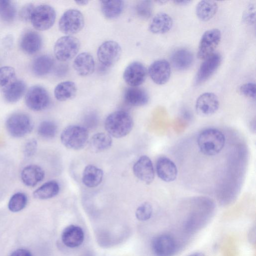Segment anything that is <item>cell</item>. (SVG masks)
<instances>
[{
    "mask_svg": "<svg viewBox=\"0 0 256 256\" xmlns=\"http://www.w3.org/2000/svg\"><path fill=\"white\" fill-rule=\"evenodd\" d=\"M226 142L224 134L214 128L202 130L198 135L197 144L200 152L208 156L218 154L222 150Z\"/></svg>",
    "mask_w": 256,
    "mask_h": 256,
    "instance_id": "1",
    "label": "cell"
},
{
    "mask_svg": "<svg viewBox=\"0 0 256 256\" xmlns=\"http://www.w3.org/2000/svg\"><path fill=\"white\" fill-rule=\"evenodd\" d=\"M134 122L130 114L124 110H116L110 114L106 118L104 128L109 135L120 138L132 130Z\"/></svg>",
    "mask_w": 256,
    "mask_h": 256,
    "instance_id": "2",
    "label": "cell"
},
{
    "mask_svg": "<svg viewBox=\"0 0 256 256\" xmlns=\"http://www.w3.org/2000/svg\"><path fill=\"white\" fill-rule=\"evenodd\" d=\"M88 140V132L84 126L70 125L65 128L60 134V140L68 148L79 150L83 148Z\"/></svg>",
    "mask_w": 256,
    "mask_h": 256,
    "instance_id": "3",
    "label": "cell"
},
{
    "mask_svg": "<svg viewBox=\"0 0 256 256\" xmlns=\"http://www.w3.org/2000/svg\"><path fill=\"white\" fill-rule=\"evenodd\" d=\"M6 126L10 136L20 138L24 136L32 131L34 124L28 114L16 112L8 117L6 122Z\"/></svg>",
    "mask_w": 256,
    "mask_h": 256,
    "instance_id": "4",
    "label": "cell"
},
{
    "mask_svg": "<svg viewBox=\"0 0 256 256\" xmlns=\"http://www.w3.org/2000/svg\"><path fill=\"white\" fill-rule=\"evenodd\" d=\"M78 39L72 36H65L59 38L55 42L54 52L59 61L67 62L75 57L80 48Z\"/></svg>",
    "mask_w": 256,
    "mask_h": 256,
    "instance_id": "5",
    "label": "cell"
},
{
    "mask_svg": "<svg viewBox=\"0 0 256 256\" xmlns=\"http://www.w3.org/2000/svg\"><path fill=\"white\" fill-rule=\"evenodd\" d=\"M84 25L82 14L76 9H69L60 16L58 22L60 31L66 36H72L80 32Z\"/></svg>",
    "mask_w": 256,
    "mask_h": 256,
    "instance_id": "6",
    "label": "cell"
},
{
    "mask_svg": "<svg viewBox=\"0 0 256 256\" xmlns=\"http://www.w3.org/2000/svg\"><path fill=\"white\" fill-rule=\"evenodd\" d=\"M56 18V12L52 6L41 4L34 8L30 21L36 30L43 31L52 28Z\"/></svg>",
    "mask_w": 256,
    "mask_h": 256,
    "instance_id": "7",
    "label": "cell"
},
{
    "mask_svg": "<svg viewBox=\"0 0 256 256\" xmlns=\"http://www.w3.org/2000/svg\"><path fill=\"white\" fill-rule=\"evenodd\" d=\"M221 37V32L218 28L206 30L199 42L197 52L198 58L204 60L213 54L220 41Z\"/></svg>",
    "mask_w": 256,
    "mask_h": 256,
    "instance_id": "8",
    "label": "cell"
},
{
    "mask_svg": "<svg viewBox=\"0 0 256 256\" xmlns=\"http://www.w3.org/2000/svg\"><path fill=\"white\" fill-rule=\"evenodd\" d=\"M122 54V48L116 42L107 40L98 48L96 52L99 62L102 66L108 68L115 64Z\"/></svg>",
    "mask_w": 256,
    "mask_h": 256,
    "instance_id": "9",
    "label": "cell"
},
{
    "mask_svg": "<svg viewBox=\"0 0 256 256\" xmlns=\"http://www.w3.org/2000/svg\"><path fill=\"white\" fill-rule=\"evenodd\" d=\"M50 102L48 91L42 86H34L27 92L25 96L26 106L34 111H40L46 108Z\"/></svg>",
    "mask_w": 256,
    "mask_h": 256,
    "instance_id": "10",
    "label": "cell"
},
{
    "mask_svg": "<svg viewBox=\"0 0 256 256\" xmlns=\"http://www.w3.org/2000/svg\"><path fill=\"white\" fill-rule=\"evenodd\" d=\"M152 248L156 256H173L176 252L177 244L171 235L161 234L152 240Z\"/></svg>",
    "mask_w": 256,
    "mask_h": 256,
    "instance_id": "11",
    "label": "cell"
},
{
    "mask_svg": "<svg viewBox=\"0 0 256 256\" xmlns=\"http://www.w3.org/2000/svg\"><path fill=\"white\" fill-rule=\"evenodd\" d=\"M147 72L146 67L142 63L135 61L126 68L123 74V78L130 86L136 87L145 81Z\"/></svg>",
    "mask_w": 256,
    "mask_h": 256,
    "instance_id": "12",
    "label": "cell"
},
{
    "mask_svg": "<svg viewBox=\"0 0 256 256\" xmlns=\"http://www.w3.org/2000/svg\"><path fill=\"white\" fill-rule=\"evenodd\" d=\"M148 72L155 84L158 85L164 84L168 82L170 76V64L166 60H155L150 66Z\"/></svg>",
    "mask_w": 256,
    "mask_h": 256,
    "instance_id": "13",
    "label": "cell"
},
{
    "mask_svg": "<svg viewBox=\"0 0 256 256\" xmlns=\"http://www.w3.org/2000/svg\"><path fill=\"white\" fill-rule=\"evenodd\" d=\"M218 96L212 92H204L196 99L195 109L196 113L202 116H206L214 114L219 108Z\"/></svg>",
    "mask_w": 256,
    "mask_h": 256,
    "instance_id": "14",
    "label": "cell"
},
{
    "mask_svg": "<svg viewBox=\"0 0 256 256\" xmlns=\"http://www.w3.org/2000/svg\"><path fill=\"white\" fill-rule=\"evenodd\" d=\"M221 61L222 56L218 52L204 59L196 76L195 84H198L206 80L218 68Z\"/></svg>",
    "mask_w": 256,
    "mask_h": 256,
    "instance_id": "15",
    "label": "cell"
},
{
    "mask_svg": "<svg viewBox=\"0 0 256 256\" xmlns=\"http://www.w3.org/2000/svg\"><path fill=\"white\" fill-rule=\"evenodd\" d=\"M135 176L147 184H151L154 178V171L151 160L147 156H141L133 166Z\"/></svg>",
    "mask_w": 256,
    "mask_h": 256,
    "instance_id": "16",
    "label": "cell"
},
{
    "mask_svg": "<svg viewBox=\"0 0 256 256\" xmlns=\"http://www.w3.org/2000/svg\"><path fill=\"white\" fill-rule=\"evenodd\" d=\"M61 238L66 246L70 248H77L82 245L84 241V232L79 226L69 225L62 231Z\"/></svg>",
    "mask_w": 256,
    "mask_h": 256,
    "instance_id": "17",
    "label": "cell"
},
{
    "mask_svg": "<svg viewBox=\"0 0 256 256\" xmlns=\"http://www.w3.org/2000/svg\"><path fill=\"white\" fill-rule=\"evenodd\" d=\"M156 171L158 178L166 182L174 180L178 175L176 165L171 160L166 156H161L158 159Z\"/></svg>",
    "mask_w": 256,
    "mask_h": 256,
    "instance_id": "18",
    "label": "cell"
},
{
    "mask_svg": "<svg viewBox=\"0 0 256 256\" xmlns=\"http://www.w3.org/2000/svg\"><path fill=\"white\" fill-rule=\"evenodd\" d=\"M20 45L22 50L27 54H34L38 52L42 45V38L37 32L29 30L21 36Z\"/></svg>",
    "mask_w": 256,
    "mask_h": 256,
    "instance_id": "19",
    "label": "cell"
},
{
    "mask_svg": "<svg viewBox=\"0 0 256 256\" xmlns=\"http://www.w3.org/2000/svg\"><path fill=\"white\" fill-rule=\"evenodd\" d=\"M73 67L80 76H85L90 75L94 70V58L88 52H81L76 56L73 62Z\"/></svg>",
    "mask_w": 256,
    "mask_h": 256,
    "instance_id": "20",
    "label": "cell"
},
{
    "mask_svg": "<svg viewBox=\"0 0 256 256\" xmlns=\"http://www.w3.org/2000/svg\"><path fill=\"white\" fill-rule=\"evenodd\" d=\"M20 177L22 182L26 186L33 187L44 180V172L38 165L30 164L22 169Z\"/></svg>",
    "mask_w": 256,
    "mask_h": 256,
    "instance_id": "21",
    "label": "cell"
},
{
    "mask_svg": "<svg viewBox=\"0 0 256 256\" xmlns=\"http://www.w3.org/2000/svg\"><path fill=\"white\" fill-rule=\"evenodd\" d=\"M124 98L128 104L133 106H144L149 100L147 92L138 86L127 88L124 91Z\"/></svg>",
    "mask_w": 256,
    "mask_h": 256,
    "instance_id": "22",
    "label": "cell"
},
{
    "mask_svg": "<svg viewBox=\"0 0 256 256\" xmlns=\"http://www.w3.org/2000/svg\"><path fill=\"white\" fill-rule=\"evenodd\" d=\"M194 55L189 50L180 48L174 52L170 56V62L173 67L178 70L188 68L192 64Z\"/></svg>",
    "mask_w": 256,
    "mask_h": 256,
    "instance_id": "23",
    "label": "cell"
},
{
    "mask_svg": "<svg viewBox=\"0 0 256 256\" xmlns=\"http://www.w3.org/2000/svg\"><path fill=\"white\" fill-rule=\"evenodd\" d=\"M172 26V20L168 14L160 12L152 18L150 25V31L154 34H164L168 32Z\"/></svg>",
    "mask_w": 256,
    "mask_h": 256,
    "instance_id": "24",
    "label": "cell"
},
{
    "mask_svg": "<svg viewBox=\"0 0 256 256\" xmlns=\"http://www.w3.org/2000/svg\"><path fill=\"white\" fill-rule=\"evenodd\" d=\"M104 172L102 170L92 164L84 168L82 176L83 184L88 188L98 186L102 180Z\"/></svg>",
    "mask_w": 256,
    "mask_h": 256,
    "instance_id": "25",
    "label": "cell"
},
{
    "mask_svg": "<svg viewBox=\"0 0 256 256\" xmlns=\"http://www.w3.org/2000/svg\"><path fill=\"white\" fill-rule=\"evenodd\" d=\"M218 10V5L214 0H204L199 2L196 6V14L201 21L211 20Z\"/></svg>",
    "mask_w": 256,
    "mask_h": 256,
    "instance_id": "26",
    "label": "cell"
},
{
    "mask_svg": "<svg viewBox=\"0 0 256 256\" xmlns=\"http://www.w3.org/2000/svg\"><path fill=\"white\" fill-rule=\"evenodd\" d=\"M77 92L75 83L72 81H64L59 83L54 90V96L58 101L64 102L73 98Z\"/></svg>",
    "mask_w": 256,
    "mask_h": 256,
    "instance_id": "27",
    "label": "cell"
},
{
    "mask_svg": "<svg viewBox=\"0 0 256 256\" xmlns=\"http://www.w3.org/2000/svg\"><path fill=\"white\" fill-rule=\"evenodd\" d=\"M101 11L108 19H114L122 12L124 4L121 0H102L100 2Z\"/></svg>",
    "mask_w": 256,
    "mask_h": 256,
    "instance_id": "28",
    "label": "cell"
},
{
    "mask_svg": "<svg viewBox=\"0 0 256 256\" xmlns=\"http://www.w3.org/2000/svg\"><path fill=\"white\" fill-rule=\"evenodd\" d=\"M54 65L53 58L48 55L36 57L32 64L33 72L37 76H44L52 70Z\"/></svg>",
    "mask_w": 256,
    "mask_h": 256,
    "instance_id": "29",
    "label": "cell"
},
{
    "mask_svg": "<svg viewBox=\"0 0 256 256\" xmlns=\"http://www.w3.org/2000/svg\"><path fill=\"white\" fill-rule=\"evenodd\" d=\"M111 136L104 132H98L94 134L90 139L88 146L90 150L96 153L106 150L112 144Z\"/></svg>",
    "mask_w": 256,
    "mask_h": 256,
    "instance_id": "30",
    "label": "cell"
},
{
    "mask_svg": "<svg viewBox=\"0 0 256 256\" xmlns=\"http://www.w3.org/2000/svg\"><path fill=\"white\" fill-rule=\"evenodd\" d=\"M60 186L56 180L48 181L36 189L34 196L38 200H46L56 196L60 192Z\"/></svg>",
    "mask_w": 256,
    "mask_h": 256,
    "instance_id": "31",
    "label": "cell"
},
{
    "mask_svg": "<svg viewBox=\"0 0 256 256\" xmlns=\"http://www.w3.org/2000/svg\"><path fill=\"white\" fill-rule=\"evenodd\" d=\"M26 89L24 82L21 80L15 82L4 92V98L8 103H14L19 100L24 94Z\"/></svg>",
    "mask_w": 256,
    "mask_h": 256,
    "instance_id": "32",
    "label": "cell"
},
{
    "mask_svg": "<svg viewBox=\"0 0 256 256\" xmlns=\"http://www.w3.org/2000/svg\"><path fill=\"white\" fill-rule=\"evenodd\" d=\"M16 81L14 68L10 66L0 68V92H4Z\"/></svg>",
    "mask_w": 256,
    "mask_h": 256,
    "instance_id": "33",
    "label": "cell"
},
{
    "mask_svg": "<svg viewBox=\"0 0 256 256\" xmlns=\"http://www.w3.org/2000/svg\"><path fill=\"white\" fill-rule=\"evenodd\" d=\"M28 202L26 195L22 192L14 194L8 202V208L12 212H18L23 210Z\"/></svg>",
    "mask_w": 256,
    "mask_h": 256,
    "instance_id": "34",
    "label": "cell"
},
{
    "mask_svg": "<svg viewBox=\"0 0 256 256\" xmlns=\"http://www.w3.org/2000/svg\"><path fill=\"white\" fill-rule=\"evenodd\" d=\"M16 14V8L10 0H0V18L6 22L14 20Z\"/></svg>",
    "mask_w": 256,
    "mask_h": 256,
    "instance_id": "35",
    "label": "cell"
},
{
    "mask_svg": "<svg viewBox=\"0 0 256 256\" xmlns=\"http://www.w3.org/2000/svg\"><path fill=\"white\" fill-rule=\"evenodd\" d=\"M57 130V126L54 122L50 120H44L39 124L38 133L43 138H52L56 135Z\"/></svg>",
    "mask_w": 256,
    "mask_h": 256,
    "instance_id": "36",
    "label": "cell"
},
{
    "mask_svg": "<svg viewBox=\"0 0 256 256\" xmlns=\"http://www.w3.org/2000/svg\"><path fill=\"white\" fill-rule=\"evenodd\" d=\"M153 4L150 0H142L135 6L137 16L142 19H148L152 14Z\"/></svg>",
    "mask_w": 256,
    "mask_h": 256,
    "instance_id": "37",
    "label": "cell"
},
{
    "mask_svg": "<svg viewBox=\"0 0 256 256\" xmlns=\"http://www.w3.org/2000/svg\"><path fill=\"white\" fill-rule=\"evenodd\" d=\"M152 214V206L148 202H144L136 208L135 214L138 220L146 221L151 218Z\"/></svg>",
    "mask_w": 256,
    "mask_h": 256,
    "instance_id": "38",
    "label": "cell"
},
{
    "mask_svg": "<svg viewBox=\"0 0 256 256\" xmlns=\"http://www.w3.org/2000/svg\"><path fill=\"white\" fill-rule=\"evenodd\" d=\"M242 21L246 24L252 26L256 22V6L254 4H249L244 10L242 16Z\"/></svg>",
    "mask_w": 256,
    "mask_h": 256,
    "instance_id": "39",
    "label": "cell"
},
{
    "mask_svg": "<svg viewBox=\"0 0 256 256\" xmlns=\"http://www.w3.org/2000/svg\"><path fill=\"white\" fill-rule=\"evenodd\" d=\"M240 93L247 97L255 99L256 87L254 82H248L242 85L240 88Z\"/></svg>",
    "mask_w": 256,
    "mask_h": 256,
    "instance_id": "40",
    "label": "cell"
},
{
    "mask_svg": "<svg viewBox=\"0 0 256 256\" xmlns=\"http://www.w3.org/2000/svg\"><path fill=\"white\" fill-rule=\"evenodd\" d=\"M34 8V6L32 4L24 6L19 12L20 19L24 22L30 20Z\"/></svg>",
    "mask_w": 256,
    "mask_h": 256,
    "instance_id": "41",
    "label": "cell"
},
{
    "mask_svg": "<svg viewBox=\"0 0 256 256\" xmlns=\"http://www.w3.org/2000/svg\"><path fill=\"white\" fill-rule=\"evenodd\" d=\"M38 146L36 140L34 138L28 140L25 144L23 152L26 157L32 156L36 152Z\"/></svg>",
    "mask_w": 256,
    "mask_h": 256,
    "instance_id": "42",
    "label": "cell"
},
{
    "mask_svg": "<svg viewBox=\"0 0 256 256\" xmlns=\"http://www.w3.org/2000/svg\"><path fill=\"white\" fill-rule=\"evenodd\" d=\"M98 122V116L94 112H90L86 116L84 120V124L86 129L93 128L96 126Z\"/></svg>",
    "mask_w": 256,
    "mask_h": 256,
    "instance_id": "43",
    "label": "cell"
},
{
    "mask_svg": "<svg viewBox=\"0 0 256 256\" xmlns=\"http://www.w3.org/2000/svg\"><path fill=\"white\" fill-rule=\"evenodd\" d=\"M10 256H32V254L27 250L19 248L14 250Z\"/></svg>",
    "mask_w": 256,
    "mask_h": 256,
    "instance_id": "44",
    "label": "cell"
},
{
    "mask_svg": "<svg viewBox=\"0 0 256 256\" xmlns=\"http://www.w3.org/2000/svg\"><path fill=\"white\" fill-rule=\"evenodd\" d=\"M256 227H255V226H254L250 229V230L248 234V240L252 244H255V242H256Z\"/></svg>",
    "mask_w": 256,
    "mask_h": 256,
    "instance_id": "45",
    "label": "cell"
},
{
    "mask_svg": "<svg viewBox=\"0 0 256 256\" xmlns=\"http://www.w3.org/2000/svg\"><path fill=\"white\" fill-rule=\"evenodd\" d=\"M174 3L177 5L180 6H184L188 4L191 2L190 0H174Z\"/></svg>",
    "mask_w": 256,
    "mask_h": 256,
    "instance_id": "46",
    "label": "cell"
},
{
    "mask_svg": "<svg viewBox=\"0 0 256 256\" xmlns=\"http://www.w3.org/2000/svg\"><path fill=\"white\" fill-rule=\"evenodd\" d=\"M75 2L78 5L80 6L86 5L88 3V0H76Z\"/></svg>",
    "mask_w": 256,
    "mask_h": 256,
    "instance_id": "47",
    "label": "cell"
},
{
    "mask_svg": "<svg viewBox=\"0 0 256 256\" xmlns=\"http://www.w3.org/2000/svg\"><path fill=\"white\" fill-rule=\"evenodd\" d=\"M188 256H206L205 254L202 252H196L190 254Z\"/></svg>",
    "mask_w": 256,
    "mask_h": 256,
    "instance_id": "48",
    "label": "cell"
},
{
    "mask_svg": "<svg viewBox=\"0 0 256 256\" xmlns=\"http://www.w3.org/2000/svg\"><path fill=\"white\" fill-rule=\"evenodd\" d=\"M168 1L166 0H158L156 1V2L160 4H163L166 3Z\"/></svg>",
    "mask_w": 256,
    "mask_h": 256,
    "instance_id": "49",
    "label": "cell"
}]
</instances>
